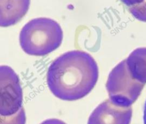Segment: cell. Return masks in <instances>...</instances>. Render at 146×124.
<instances>
[{"label":"cell","mask_w":146,"mask_h":124,"mask_svg":"<svg viewBox=\"0 0 146 124\" xmlns=\"http://www.w3.org/2000/svg\"><path fill=\"white\" fill-rule=\"evenodd\" d=\"M96 62L87 53L68 51L54 61L47 73V82L51 93L64 101H75L87 95L98 79Z\"/></svg>","instance_id":"1"},{"label":"cell","mask_w":146,"mask_h":124,"mask_svg":"<svg viewBox=\"0 0 146 124\" xmlns=\"http://www.w3.org/2000/svg\"><path fill=\"white\" fill-rule=\"evenodd\" d=\"M143 119H144V124H146V101L144 104V116H143Z\"/></svg>","instance_id":"12"},{"label":"cell","mask_w":146,"mask_h":124,"mask_svg":"<svg viewBox=\"0 0 146 124\" xmlns=\"http://www.w3.org/2000/svg\"><path fill=\"white\" fill-rule=\"evenodd\" d=\"M129 10L137 20L146 22V0L139 4L129 7Z\"/></svg>","instance_id":"9"},{"label":"cell","mask_w":146,"mask_h":124,"mask_svg":"<svg viewBox=\"0 0 146 124\" xmlns=\"http://www.w3.org/2000/svg\"><path fill=\"white\" fill-rule=\"evenodd\" d=\"M30 0H0V25L7 27L18 22L27 12Z\"/></svg>","instance_id":"6"},{"label":"cell","mask_w":146,"mask_h":124,"mask_svg":"<svg viewBox=\"0 0 146 124\" xmlns=\"http://www.w3.org/2000/svg\"><path fill=\"white\" fill-rule=\"evenodd\" d=\"M63 39V31L56 21L47 18L33 19L22 28L19 42L27 54L43 56L56 49Z\"/></svg>","instance_id":"2"},{"label":"cell","mask_w":146,"mask_h":124,"mask_svg":"<svg viewBox=\"0 0 146 124\" xmlns=\"http://www.w3.org/2000/svg\"><path fill=\"white\" fill-rule=\"evenodd\" d=\"M132 77L139 82L146 83V47L137 48L125 59Z\"/></svg>","instance_id":"7"},{"label":"cell","mask_w":146,"mask_h":124,"mask_svg":"<svg viewBox=\"0 0 146 124\" xmlns=\"http://www.w3.org/2000/svg\"><path fill=\"white\" fill-rule=\"evenodd\" d=\"M132 114L131 107L117 106L107 99L93 111L87 124H130Z\"/></svg>","instance_id":"5"},{"label":"cell","mask_w":146,"mask_h":124,"mask_svg":"<svg viewBox=\"0 0 146 124\" xmlns=\"http://www.w3.org/2000/svg\"><path fill=\"white\" fill-rule=\"evenodd\" d=\"M0 91L1 115H14L22 108L23 94L19 77L6 65L1 66Z\"/></svg>","instance_id":"4"},{"label":"cell","mask_w":146,"mask_h":124,"mask_svg":"<svg viewBox=\"0 0 146 124\" xmlns=\"http://www.w3.org/2000/svg\"><path fill=\"white\" fill-rule=\"evenodd\" d=\"M144 85L132 77L124 59L110 72L106 88L112 103L121 107H131L140 95Z\"/></svg>","instance_id":"3"},{"label":"cell","mask_w":146,"mask_h":124,"mask_svg":"<svg viewBox=\"0 0 146 124\" xmlns=\"http://www.w3.org/2000/svg\"><path fill=\"white\" fill-rule=\"evenodd\" d=\"M1 124H25L26 115L22 107L16 114L10 116H0Z\"/></svg>","instance_id":"8"},{"label":"cell","mask_w":146,"mask_h":124,"mask_svg":"<svg viewBox=\"0 0 146 124\" xmlns=\"http://www.w3.org/2000/svg\"><path fill=\"white\" fill-rule=\"evenodd\" d=\"M124 5L129 7L139 4L143 2L144 0H120Z\"/></svg>","instance_id":"10"},{"label":"cell","mask_w":146,"mask_h":124,"mask_svg":"<svg viewBox=\"0 0 146 124\" xmlns=\"http://www.w3.org/2000/svg\"><path fill=\"white\" fill-rule=\"evenodd\" d=\"M40 124H66V123L61 120L53 118V119H49L45 120L44 121L42 122Z\"/></svg>","instance_id":"11"}]
</instances>
